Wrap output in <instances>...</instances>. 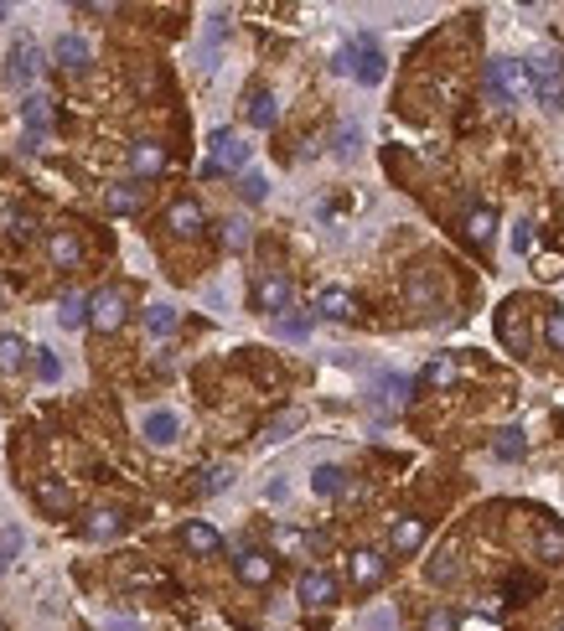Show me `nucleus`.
Returning a JSON list of instances; mask_svg holds the SVG:
<instances>
[{"label": "nucleus", "mask_w": 564, "mask_h": 631, "mask_svg": "<svg viewBox=\"0 0 564 631\" xmlns=\"http://www.w3.org/2000/svg\"><path fill=\"white\" fill-rule=\"evenodd\" d=\"M336 67H342V73H353L363 88H378V84H383V73H389V58L373 47V37H357V42L342 52V63H336Z\"/></svg>", "instance_id": "obj_1"}, {"label": "nucleus", "mask_w": 564, "mask_h": 631, "mask_svg": "<svg viewBox=\"0 0 564 631\" xmlns=\"http://www.w3.org/2000/svg\"><path fill=\"white\" fill-rule=\"evenodd\" d=\"M528 88H533L549 109H564V63L554 52H539V58L528 63Z\"/></svg>", "instance_id": "obj_2"}, {"label": "nucleus", "mask_w": 564, "mask_h": 631, "mask_svg": "<svg viewBox=\"0 0 564 631\" xmlns=\"http://www.w3.org/2000/svg\"><path fill=\"white\" fill-rule=\"evenodd\" d=\"M487 88H492L497 104H518L523 93H528V67L513 63V58H492L487 63Z\"/></svg>", "instance_id": "obj_3"}, {"label": "nucleus", "mask_w": 564, "mask_h": 631, "mask_svg": "<svg viewBox=\"0 0 564 631\" xmlns=\"http://www.w3.org/2000/svg\"><path fill=\"white\" fill-rule=\"evenodd\" d=\"M125 316H130V300L120 285H104V290L88 300V326L99 332V337H109V332H120L125 326Z\"/></svg>", "instance_id": "obj_4"}, {"label": "nucleus", "mask_w": 564, "mask_h": 631, "mask_svg": "<svg viewBox=\"0 0 564 631\" xmlns=\"http://www.w3.org/2000/svg\"><path fill=\"white\" fill-rule=\"evenodd\" d=\"M244 161H249V146H244L233 129H218V135H212L208 161H202V176H228V171H238Z\"/></svg>", "instance_id": "obj_5"}, {"label": "nucleus", "mask_w": 564, "mask_h": 631, "mask_svg": "<svg viewBox=\"0 0 564 631\" xmlns=\"http://www.w3.org/2000/svg\"><path fill=\"white\" fill-rule=\"evenodd\" d=\"M404 295H409V306H415L419 316H430L440 306V280H435V270L430 264H415L409 270V280H404Z\"/></svg>", "instance_id": "obj_6"}, {"label": "nucleus", "mask_w": 564, "mask_h": 631, "mask_svg": "<svg viewBox=\"0 0 564 631\" xmlns=\"http://www.w3.org/2000/svg\"><path fill=\"white\" fill-rule=\"evenodd\" d=\"M295 595H300V606L306 610H327V606H336V580L327 574V569H306L300 585H295Z\"/></svg>", "instance_id": "obj_7"}, {"label": "nucleus", "mask_w": 564, "mask_h": 631, "mask_svg": "<svg viewBox=\"0 0 564 631\" xmlns=\"http://www.w3.org/2000/svg\"><path fill=\"white\" fill-rule=\"evenodd\" d=\"M497 337H502V347H507V352H528V321H523V306L518 300H507V306H502L497 311Z\"/></svg>", "instance_id": "obj_8"}, {"label": "nucleus", "mask_w": 564, "mask_h": 631, "mask_svg": "<svg viewBox=\"0 0 564 631\" xmlns=\"http://www.w3.org/2000/svg\"><path fill=\"white\" fill-rule=\"evenodd\" d=\"M291 280H285V274H264V280H259V285H254V306H259V311H270V316H285L291 311Z\"/></svg>", "instance_id": "obj_9"}, {"label": "nucleus", "mask_w": 564, "mask_h": 631, "mask_svg": "<svg viewBox=\"0 0 564 631\" xmlns=\"http://www.w3.org/2000/svg\"><path fill=\"white\" fill-rule=\"evenodd\" d=\"M347 569H353V590H378L383 574H389V559H383L378 548H357Z\"/></svg>", "instance_id": "obj_10"}, {"label": "nucleus", "mask_w": 564, "mask_h": 631, "mask_svg": "<svg viewBox=\"0 0 564 631\" xmlns=\"http://www.w3.org/2000/svg\"><path fill=\"white\" fill-rule=\"evenodd\" d=\"M166 228L176 233V238H197V233L208 228V218H202V208H197L192 197H176L166 208Z\"/></svg>", "instance_id": "obj_11"}, {"label": "nucleus", "mask_w": 564, "mask_h": 631, "mask_svg": "<svg viewBox=\"0 0 564 631\" xmlns=\"http://www.w3.org/2000/svg\"><path fill=\"white\" fill-rule=\"evenodd\" d=\"M233 574H238L244 585H270V580H274V559H270V554H259V548H238V554H233Z\"/></svg>", "instance_id": "obj_12"}, {"label": "nucleus", "mask_w": 564, "mask_h": 631, "mask_svg": "<svg viewBox=\"0 0 564 631\" xmlns=\"http://www.w3.org/2000/svg\"><path fill=\"white\" fill-rule=\"evenodd\" d=\"M120 533H125V512H120V507H94L84 518V538H94V544L120 538Z\"/></svg>", "instance_id": "obj_13"}, {"label": "nucleus", "mask_w": 564, "mask_h": 631, "mask_svg": "<svg viewBox=\"0 0 564 631\" xmlns=\"http://www.w3.org/2000/svg\"><path fill=\"white\" fill-rule=\"evenodd\" d=\"M130 171L146 182V176H161L166 171V146L161 140H140V146H130Z\"/></svg>", "instance_id": "obj_14"}, {"label": "nucleus", "mask_w": 564, "mask_h": 631, "mask_svg": "<svg viewBox=\"0 0 564 631\" xmlns=\"http://www.w3.org/2000/svg\"><path fill=\"white\" fill-rule=\"evenodd\" d=\"M419 544H425V518H415V512L394 518V528H389V548H394V554H415Z\"/></svg>", "instance_id": "obj_15"}, {"label": "nucleus", "mask_w": 564, "mask_h": 631, "mask_svg": "<svg viewBox=\"0 0 564 631\" xmlns=\"http://www.w3.org/2000/svg\"><path fill=\"white\" fill-rule=\"evenodd\" d=\"M52 58H58V67H67V73H84V67L94 63V52H88V42L78 37V31H67V37H58V47H52Z\"/></svg>", "instance_id": "obj_16"}, {"label": "nucleus", "mask_w": 564, "mask_h": 631, "mask_svg": "<svg viewBox=\"0 0 564 631\" xmlns=\"http://www.w3.org/2000/svg\"><path fill=\"white\" fill-rule=\"evenodd\" d=\"M37 67H42V58H37V42L31 37H22V42L11 47V84H31L37 78Z\"/></svg>", "instance_id": "obj_17"}, {"label": "nucleus", "mask_w": 564, "mask_h": 631, "mask_svg": "<svg viewBox=\"0 0 564 631\" xmlns=\"http://www.w3.org/2000/svg\"><path fill=\"white\" fill-rule=\"evenodd\" d=\"M22 120H26V140H42V129H52V99L31 93L22 104Z\"/></svg>", "instance_id": "obj_18"}, {"label": "nucleus", "mask_w": 564, "mask_h": 631, "mask_svg": "<svg viewBox=\"0 0 564 631\" xmlns=\"http://www.w3.org/2000/svg\"><path fill=\"white\" fill-rule=\"evenodd\" d=\"M47 253H52V264H58V270H78V264H84V244H78L67 228L47 238Z\"/></svg>", "instance_id": "obj_19"}, {"label": "nucleus", "mask_w": 564, "mask_h": 631, "mask_svg": "<svg viewBox=\"0 0 564 631\" xmlns=\"http://www.w3.org/2000/svg\"><path fill=\"white\" fill-rule=\"evenodd\" d=\"M140 430H146V440H150V445H171L176 435H182V420H176L171 409H150Z\"/></svg>", "instance_id": "obj_20"}, {"label": "nucleus", "mask_w": 564, "mask_h": 631, "mask_svg": "<svg viewBox=\"0 0 564 631\" xmlns=\"http://www.w3.org/2000/svg\"><path fill=\"white\" fill-rule=\"evenodd\" d=\"M461 228H466V238H471L477 249H487V244H492V233H497V212H492V208H471Z\"/></svg>", "instance_id": "obj_21"}, {"label": "nucleus", "mask_w": 564, "mask_h": 631, "mask_svg": "<svg viewBox=\"0 0 564 631\" xmlns=\"http://www.w3.org/2000/svg\"><path fill=\"white\" fill-rule=\"evenodd\" d=\"M316 316H327V321H347V316H353V295L342 290V285H327V290L316 295Z\"/></svg>", "instance_id": "obj_22"}, {"label": "nucleus", "mask_w": 564, "mask_h": 631, "mask_svg": "<svg viewBox=\"0 0 564 631\" xmlns=\"http://www.w3.org/2000/svg\"><path fill=\"white\" fill-rule=\"evenodd\" d=\"M140 202H146V187H135V182H120V187H109L104 191V208L109 212H140Z\"/></svg>", "instance_id": "obj_23"}, {"label": "nucleus", "mask_w": 564, "mask_h": 631, "mask_svg": "<svg viewBox=\"0 0 564 631\" xmlns=\"http://www.w3.org/2000/svg\"><path fill=\"white\" fill-rule=\"evenodd\" d=\"M182 544H187L192 554H218V548H223V533L212 523H187L182 528Z\"/></svg>", "instance_id": "obj_24"}, {"label": "nucleus", "mask_w": 564, "mask_h": 631, "mask_svg": "<svg viewBox=\"0 0 564 631\" xmlns=\"http://www.w3.org/2000/svg\"><path fill=\"white\" fill-rule=\"evenodd\" d=\"M492 456H497V461H523V456H528V435H523L518 424L497 430V440H492Z\"/></svg>", "instance_id": "obj_25"}, {"label": "nucleus", "mask_w": 564, "mask_h": 631, "mask_svg": "<svg viewBox=\"0 0 564 631\" xmlns=\"http://www.w3.org/2000/svg\"><path fill=\"white\" fill-rule=\"evenodd\" d=\"M430 580H435V585H456V580H461V554H456V544H440V554L430 559Z\"/></svg>", "instance_id": "obj_26"}, {"label": "nucleus", "mask_w": 564, "mask_h": 631, "mask_svg": "<svg viewBox=\"0 0 564 631\" xmlns=\"http://www.w3.org/2000/svg\"><path fill=\"white\" fill-rule=\"evenodd\" d=\"M311 492L316 497H342V492H347V471H342V466H316Z\"/></svg>", "instance_id": "obj_27"}, {"label": "nucleus", "mask_w": 564, "mask_h": 631, "mask_svg": "<svg viewBox=\"0 0 564 631\" xmlns=\"http://www.w3.org/2000/svg\"><path fill=\"white\" fill-rule=\"evenodd\" d=\"M274 120H280V104H274V93H249V125L254 129H274Z\"/></svg>", "instance_id": "obj_28"}, {"label": "nucleus", "mask_w": 564, "mask_h": 631, "mask_svg": "<svg viewBox=\"0 0 564 631\" xmlns=\"http://www.w3.org/2000/svg\"><path fill=\"white\" fill-rule=\"evenodd\" d=\"M0 228L11 233L16 244H26V238L37 233V218H31V212H22V208H0Z\"/></svg>", "instance_id": "obj_29"}, {"label": "nucleus", "mask_w": 564, "mask_h": 631, "mask_svg": "<svg viewBox=\"0 0 564 631\" xmlns=\"http://www.w3.org/2000/svg\"><path fill=\"white\" fill-rule=\"evenodd\" d=\"M58 321H63L67 332H73V326H84V321H88V295L67 290L63 300H58Z\"/></svg>", "instance_id": "obj_30"}, {"label": "nucleus", "mask_w": 564, "mask_h": 631, "mask_svg": "<svg viewBox=\"0 0 564 631\" xmlns=\"http://www.w3.org/2000/svg\"><path fill=\"white\" fill-rule=\"evenodd\" d=\"M37 502H42L47 512H67V507H73V492H67L63 482H52V476H47V482H37Z\"/></svg>", "instance_id": "obj_31"}, {"label": "nucleus", "mask_w": 564, "mask_h": 631, "mask_svg": "<svg viewBox=\"0 0 564 631\" xmlns=\"http://www.w3.org/2000/svg\"><path fill=\"white\" fill-rule=\"evenodd\" d=\"M539 559H549V564L564 559V528L560 523H539Z\"/></svg>", "instance_id": "obj_32"}, {"label": "nucleus", "mask_w": 564, "mask_h": 631, "mask_svg": "<svg viewBox=\"0 0 564 631\" xmlns=\"http://www.w3.org/2000/svg\"><path fill=\"white\" fill-rule=\"evenodd\" d=\"M22 362H26V342L5 332V337H0V378H11V373H16Z\"/></svg>", "instance_id": "obj_33"}, {"label": "nucleus", "mask_w": 564, "mask_h": 631, "mask_svg": "<svg viewBox=\"0 0 564 631\" xmlns=\"http://www.w3.org/2000/svg\"><path fill=\"white\" fill-rule=\"evenodd\" d=\"M146 326H150V337H171V332H176V311H171L166 300H156L146 311Z\"/></svg>", "instance_id": "obj_34"}, {"label": "nucleus", "mask_w": 564, "mask_h": 631, "mask_svg": "<svg viewBox=\"0 0 564 631\" xmlns=\"http://www.w3.org/2000/svg\"><path fill=\"white\" fill-rule=\"evenodd\" d=\"M228 486H233V466H208V471H202V482H197V492L212 497V492H228Z\"/></svg>", "instance_id": "obj_35"}, {"label": "nucleus", "mask_w": 564, "mask_h": 631, "mask_svg": "<svg viewBox=\"0 0 564 631\" xmlns=\"http://www.w3.org/2000/svg\"><path fill=\"white\" fill-rule=\"evenodd\" d=\"M31 373H37L42 383H58V378H63V362H58V352L37 347V358H31Z\"/></svg>", "instance_id": "obj_36"}, {"label": "nucleus", "mask_w": 564, "mask_h": 631, "mask_svg": "<svg viewBox=\"0 0 564 631\" xmlns=\"http://www.w3.org/2000/svg\"><path fill=\"white\" fill-rule=\"evenodd\" d=\"M425 383H430V388H451V383H456V358H435L425 368Z\"/></svg>", "instance_id": "obj_37"}, {"label": "nucleus", "mask_w": 564, "mask_h": 631, "mask_svg": "<svg viewBox=\"0 0 564 631\" xmlns=\"http://www.w3.org/2000/svg\"><path fill=\"white\" fill-rule=\"evenodd\" d=\"M274 332H280V337H291V342L311 337V316H274Z\"/></svg>", "instance_id": "obj_38"}, {"label": "nucleus", "mask_w": 564, "mask_h": 631, "mask_svg": "<svg viewBox=\"0 0 564 631\" xmlns=\"http://www.w3.org/2000/svg\"><path fill=\"white\" fill-rule=\"evenodd\" d=\"M383 399L394 404V409H404V404L415 399V383L409 378H383Z\"/></svg>", "instance_id": "obj_39"}, {"label": "nucleus", "mask_w": 564, "mask_h": 631, "mask_svg": "<svg viewBox=\"0 0 564 631\" xmlns=\"http://www.w3.org/2000/svg\"><path fill=\"white\" fill-rule=\"evenodd\" d=\"M274 548H280V554H300V548H306V533H300V528H274Z\"/></svg>", "instance_id": "obj_40"}, {"label": "nucleus", "mask_w": 564, "mask_h": 631, "mask_svg": "<svg viewBox=\"0 0 564 631\" xmlns=\"http://www.w3.org/2000/svg\"><path fill=\"white\" fill-rule=\"evenodd\" d=\"M295 424H300V409H285V414H274L270 420V430H264V440H285Z\"/></svg>", "instance_id": "obj_41"}, {"label": "nucleus", "mask_w": 564, "mask_h": 631, "mask_svg": "<svg viewBox=\"0 0 564 631\" xmlns=\"http://www.w3.org/2000/svg\"><path fill=\"white\" fill-rule=\"evenodd\" d=\"M238 197H244V202H264V197H270V182L254 171V176H244V182H238Z\"/></svg>", "instance_id": "obj_42"}, {"label": "nucleus", "mask_w": 564, "mask_h": 631, "mask_svg": "<svg viewBox=\"0 0 564 631\" xmlns=\"http://www.w3.org/2000/svg\"><path fill=\"white\" fill-rule=\"evenodd\" d=\"M223 244H228V249H244V244H249V223H244V218H228V223H223Z\"/></svg>", "instance_id": "obj_43"}, {"label": "nucleus", "mask_w": 564, "mask_h": 631, "mask_svg": "<svg viewBox=\"0 0 564 631\" xmlns=\"http://www.w3.org/2000/svg\"><path fill=\"white\" fill-rule=\"evenodd\" d=\"M16 554H22V533H16V528H5V538H0V574L11 569V559H16Z\"/></svg>", "instance_id": "obj_44"}, {"label": "nucleus", "mask_w": 564, "mask_h": 631, "mask_svg": "<svg viewBox=\"0 0 564 631\" xmlns=\"http://www.w3.org/2000/svg\"><path fill=\"white\" fill-rule=\"evenodd\" d=\"M543 337H549V347H554V352H564V311H549V321H543Z\"/></svg>", "instance_id": "obj_45"}, {"label": "nucleus", "mask_w": 564, "mask_h": 631, "mask_svg": "<svg viewBox=\"0 0 564 631\" xmlns=\"http://www.w3.org/2000/svg\"><path fill=\"white\" fill-rule=\"evenodd\" d=\"M507 595H539V574H507Z\"/></svg>", "instance_id": "obj_46"}, {"label": "nucleus", "mask_w": 564, "mask_h": 631, "mask_svg": "<svg viewBox=\"0 0 564 631\" xmlns=\"http://www.w3.org/2000/svg\"><path fill=\"white\" fill-rule=\"evenodd\" d=\"M461 621L456 616H451V610H430V616H425V631H456Z\"/></svg>", "instance_id": "obj_47"}, {"label": "nucleus", "mask_w": 564, "mask_h": 631, "mask_svg": "<svg viewBox=\"0 0 564 631\" xmlns=\"http://www.w3.org/2000/svg\"><path fill=\"white\" fill-rule=\"evenodd\" d=\"M336 150H342V156H353V150H357V125H342V129H336Z\"/></svg>", "instance_id": "obj_48"}, {"label": "nucleus", "mask_w": 564, "mask_h": 631, "mask_svg": "<svg viewBox=\"0 0 564 631\" xmlns=\"http://www.w3.org/2000/svg\"><path fill=\"white\" fill-rule=\"evenodd\" d=\"M528 249H533V228L518 223V228H513V253H528Z\"/></svg>", "instance_id": "obj_49"}, {"label": "nucleus", "mask_w": 564, "mask_h": 631, "mask_svg": "<svg viewBox=\"0 0 564 631\" xmlns=\"http://www.w3.org/2000/svg\"><path fill=\"white\" fill-rule=\"evenodd\" d=\"M368 631H398V621L389 610H378V616H368Z\"/></svg>", "instance_id": "obj_50"}, {"label": "nucleus", "mask_w": 564, "mask_h": 631, "mask_svg": "<svg viewBox=\"0 0 564 631\" xmlns=\"http://www.w3.org/2000/svg\"><path fill=\"white\" fill-rule=\"evenodd\" d=\"M109 631H140L135 621H109Z\"/></svg>", "instance_id": "obj_51"}, {"label": "nucleus", "mask_w": 564, "mask_h": 631, "mask_svg": "<svg viewBox=\"0 0 564 631\" xmlns=\"http://www.w3.org/2000/svg\"><path fill=\"white\" fill-rule=\"evenodd\" d=\"M456 631H492L487 621H466V627H456Z\"/></svg>", "instance_id": "obj_52"}, {"label": "nucleus", "mask_w": 564, "mask_h": 631, "mask_svg": "<svg viewBox=\"0 0 564 631\" xmlns=\"http://www.w3.org/2000/svg\"><path fill=\"white\" fill-rule=\"evenodd\" d=\"M5 16H11V5H0V22H5Z\"/></svg>", "instance_id": "obj_53"}, {"label": "nucleus", "mask_w": 564, "mask_h": 631, "mask_svg": "<svg viewBox=\"0 0 564 631\" xmlns=\"http://www.w3.org/2000/svg\"><path fill=\"white\" fill-rule=\"evenodd\" d=\"M560 631H564V627H560Z\"/></svg>", "instance_id": "obj_54"}]
</instances>
